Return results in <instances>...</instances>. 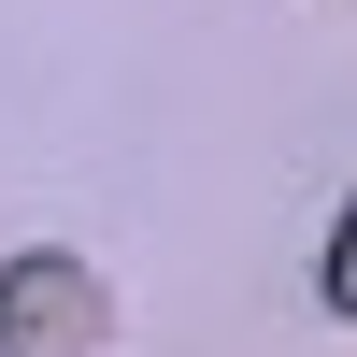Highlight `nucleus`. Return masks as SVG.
Masks as SVG:
<instances>
[{
    "label": "nucleus",
    "instance_id": "obj_1",
    "mask_svg": "<svg viewBox=\"0 0 357 357\" xmlns=\"http://www.w3.org/2000/svg\"><path fill=\"white\" fill-rule=\"evenodd\" d=\"M100 343H114V301L86 257H57V243L0 257V357H100Z\"/></svg>",
    "mask_w": 357,
    "mask_h": 357
},
{
    "label": "nucleus",
    "instance_id": "obj_2",
    "mask_svg": "<svg viewBox=\"0 0 357 357\" xmlns=\"http://www.w3.org/2000/svg\"><path fill=\"white\" fill-rule=\"evenodd\" d=\"M329 314H357V200H343V229H329Z\"/></svg>",
    "mask_w": 357,
    "mask_h": 357
}]
</instances>
